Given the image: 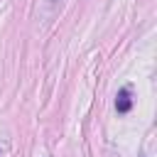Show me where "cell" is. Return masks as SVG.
Wrapping results in <instances>:
<instances>
[{"label": "cell", "instance_id": "cell-2", "mask_svg": "<svg viewBox=\"0 0 157 157\" xmlns=\"http://www.w3.org/2000/svg\"><path fill=\"white\" fill-rule=\"evenodd\" d=\"M140 157H145V155H140Z\"/></svg>", "mask_w": 157, "mask_h": 157}, {"label": "cell", "instance_id": "cell-1", "mask_svg": "<svg viewBox=\"0 0 157 157\" xmlns=\"http://www.w3.org/2000/svg\"><path fill=\"white\" fill-rule=\"evenodd\" d=\"M115 108H118V113H128V110L132 108V98H130V91H128V88H120V91H118V96H115Z\"/></svg>", "mask_w": 157, "mask_h": 157}]
</instances>
